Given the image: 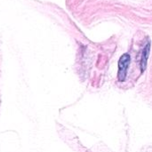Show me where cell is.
<instances>
[{"instance_id": "2", "label": "cell", "mask_w": 152, "mask_h": 152, "mask_svg": "<svg viewBox=\"0 0 152 152\" xmlns=\"http://www.w3.org/2000/svg\"><path fill=\"white\" fill-rule=\"evenodd\" d=\"M150 51H151V42L149 40L147 45L144 46V48L142 50V57H141V69H142V72H143L145 70V69H146L147 61H148V58H149V55H150Z\"/></svg>"}, {"instance_id": "1", "label": "cell", "mask_w": 152, "mask_h": 152, "mask_svg": "<svg viewBox=\"0 0 152 152\" xmlns=\"http://www.w3.org/2000/svg\"><path fill=\"white\" fill-rule=\"evenodd\" d=\"M130 62H131V56L128 53H125L120 57V59L118 61V81H120V82L125 81Z\"/></svg>"}]
</instances>
